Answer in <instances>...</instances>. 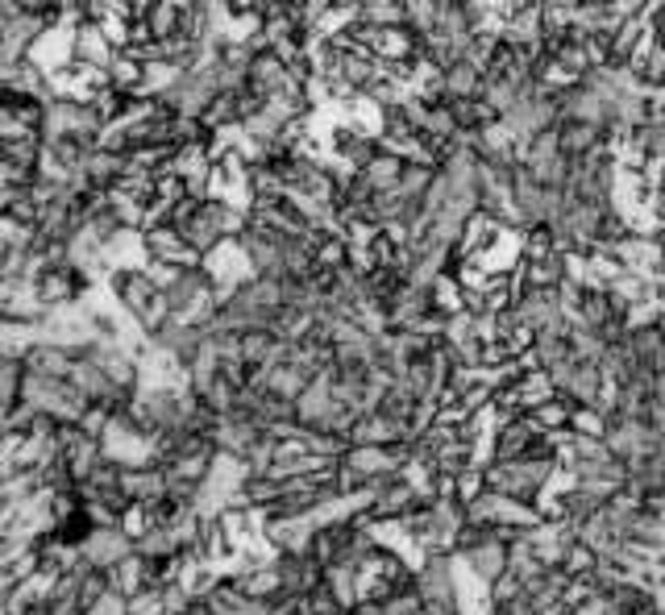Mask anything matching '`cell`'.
I'll list each match as a JSON object with an SVG mask.
<instances>
[{"label": "cell", "instance_id": "1", "mask_svg": "<svg viewBox=\"0 0 665 615\" xmlns=\"http://www.w3.org/2000/svg\"><path fill=\"white\" fill-rule=\"evenodd\" d=\"M117 54L121 51L113 46V38L104 34L101 21H80V25L71 30V59H75V63H87V67H108Z\"/></svg>", "mask_w": 665, "mask_h": 615}, {"label": "cell", "instance_id": "2", "mask_svg": "<svg viewBox=\"0 0 665 615\" xmlns=\"http://www.w3.org/2000/svg\"><path fill=\"white\" fill-rule=\"evenodd\" d=\"M383 142V137H378ZM362 175H366V184L375 191H387V188H399V179H404V171H408V158L404 154L387 150V146H378V154L366 163V167H359Z\"/></svg>", "mask_w": 665, "mask_h": 615}]
</instances>
